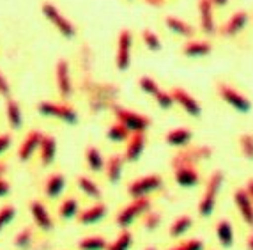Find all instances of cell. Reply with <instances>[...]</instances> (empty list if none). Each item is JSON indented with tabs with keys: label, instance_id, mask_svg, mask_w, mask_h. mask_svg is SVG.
Listing matches in <instances>:
<instances>
[{
	"label": "cell",
	"instance_id": "obj_1",
	"mask_svg": "<svg viewBox=\"0 0 253 250\" xmlns=\"http://www.w3.org/2000/svg\"><path fill=\"white\" fill-rule=\"evenodd\" d=\"M225 183V174L221 170H214V172L209 176L206 183V190L202 194V199L199 202V215L200 216H211L214 213L216 202H218V194L221 190Z\"/></svg>",
	"mask_w": 253,
	"mask_h": 250
},
{
	"label": "cell",
	"instance_id": "obj_2",
	"mask_svg": "<svg viewBox=\"0 0 253 250\" xmlns=\"http://www.w3.org/2000/svg\"><path fill=\"white\" fill-rule=\"evenodd\" d=\"M41 13H42V16L48 20V23H50V25L53 27L60 36H62V38H66V39H75L76 38L78 29H76L75 23H73V21L69 20V18L66 16V14H64L55 4H51V2H44V4L41 5Z\"/></svg>",
	"mask_w": 253,
	"mask_h": 250
},
{
	"label": "cell",
	"instance_id": "obj_3",
	"mask_svg": "<svg viewBox=\"0 0 253 250\" xmlns=\"http://www.w3.org/2000/svg\"><path fill=\"white\" fill-rule=\"evenodd\" d=\"M38 112L42 117H50V119H57V121H62L66 124H76L80 121V115L76 112L75 106H71L69 103L62 101V103H55V101H41L38 103Z\"/></svg>",
	"mask_w": 253,
	"mask_h": 250
},
{
	"label": "cell",
	"instance_id": "obj_4",
	"mask_svg": "<svg viewBox=\"0 0 253 250\" xmlns=\"http://www.w3.org/2000/svg\"><path fill=\"white\" fill-rule=\"evenodd\" d=\"M152 209V202L149 197H138V199H133L127 206H124L121 211L115 216V224L121 227V229H127L129 225H133L140 216H144L145 213Z\"/></svg>",
	"mask_w": 253,
	"mask_h": 250
},
{
	"label": "cell",
	"instance_id": "obj_5",
	"mask_svg": "<svg viewBox=\"0 0 253 250\" xmlns=\"http://www.w3.org/2000/svg\"><path fill=\"white\" fill-rule=\"evenodd\" d=\"M112 114H114L115 121L124 124L133 135H135V133H145L152 124V121L147 115L140 114V112H135V110H129V108H124V106H121V105H115Z\"/></svg>",
	"mask_w": 253,
	"mask_h": 250
},
{
	"label": "cell",
	"instance_id": "obj_6",
	"mask_svg": "<svg viewBox=\"0 0 253 250\" xmlns=\"http://www.w3.org/2000/svg\"><path fill=\"white\" fill-rule=\"evenodd\" d=\"M133 45L135 34L129 29H123L117 36V50H115V68L117 71H127L133 60Z\"/></svg>",
	"mask_w": 253,
	"mask_h": 250
},
{
	"label": "cell",
	"instance_id": "obj_7",
	"mask_svg": "<svg viewBox=\"0 0 253 250\" xmlns=\"http://www.w3.org/2000/svg\"><path fill=\"white\" fill-rule=\"evenodd\" d=\"M212 156L211 146H188L179 149V153L173 154L172 169L179 165H199L200 161H206Z\"/></svg>",
	"mask_w": 253,
	"mask_h": 250
},
{
	"label": "cell",
	"instance_id": "obj_8",
	"mask_svg": "<svg viewBox=\"0 0 253 250\" xmlns=\"http://www.w3.org/2000/svg\"><path fill=\"white\" fill-rule=\"evenodd\" d=\"M161 188H163V178L160 174H147L138 179H133L127 185V194L131 199H138V197H149Z\"/></svg>",
	"mask_w": 253,
	"mask_h": 250
},
{
	"label": "cell",
	"instance_id": "obj_9",
	"mask_svg": "<svg viewBox=\"0 0 253 250\" xmlns=\"http://www.w3.org/2000/svg\"><path fill=\"white\" fill-rule=\"evenodd\" d=\"M216 93L228 106H232L234 110L239 112V114H248L252 110V101L243 93L234 89L232 85L219 82V84H216Z\"/></svg>",
	"mask_w": 253,
	"mask_h": 250
},
{
	"label": "cell",
	"instance_id": "obj_10",
	"mask_svg": "<svg viewBox=\"0 0 253 250\" xmlns=\"http://www.w3.org/2000/svg\"><path fill=\"white\" fill-rule=\"evenodd\" d=\"M80 91L87 98H108V100H117L121 89L115 84H106V82H96L92 77L82 78Z\"/></svg>",
	"mask_w": 253,
	"mask_h": 250
},
{
	"label": "cell",
	"instance_id": "obj_11",
	"mask_svg": "<svg viewBox=\"0 0 253 250\" xmlns=\"http://www.w3.org/2000/svg\"><path fill=\"white\" fill-rule=\"evenodd\" d=\"M55 84H57V91L62 100H69L73 96L75 85H73L71 78V68L66 59H59L55 64Z\"/></svg>",
	"mask_w": 253,
	"mask_h": 250
},
{
	"label": "cell",
	"instance_id": "obj_12",
	"mask_svg": "<svg viewBox=\"0 0 253 250\" xmlns=\"http://www.w3.org/2000/svg\"><path fill=\"white\" fill-rule=\"evenodd\" d=\"M170 93H172L173 100H175V105L181 106L188 115H191V117H200V115H202V106H200L199 100L195 96H191L186 89H182V87H173Z\"/></svg>",
	"mask_w": 253,
	"mask_h": 250
},
{
	"label": "cell",
	"instance_id": "obj_13",
	"mask_svg": "<svg viewBox=\"0 0 253 250\" xmlns=\"http://www.w3.org/2000/svg\"><path fill=\"white\" fill-rule=\"evenodd\" d=\"M214 7L212 0H199V20L200 29L206 36L218 34V25H216L214 18Z\"/></svg>",
	"mask_w": 253,
	"mask_h": 250
},
{
	"label": "cell",
	"instance_id": "obj_14",
	"mask_svg": "<svg viewBox=\"0 0 253 250\" xmlns=\"http://www.w3.org/2000/svg\"><path fill=\"white\" fill-rule=\"evenodd\" d=\"M248 20H250V16L246 11H236L232 16L225 21L223 25L218 27V34L225 39L236 38V36L239 34V32H243V29L248 25Z\"/></svg>",
	"mask_w": 253,
	"mask_h": 250
},
{
	"label": "cell",
	"instance_id": "obj_15",
	"mask_svg": "<svg viewBox=\"0 0 253 250\" xmlns=\"http://www.w3.org/2000/svg\"><path fill=\"white\" fill-rule=\"evenodd\" d=\"M42 135L39 130H30L25 135V139L21 140L20 148H18V160L20 161H29L30 158L34 156L39 151V146H41Z\"/></svg>",
	"mask_w": 253,
	"mask_h": 250
},
{
	"label": "cell",
	"instance_id": "obj_16",
	"mask_svg": "<svg viewBox=\"0 0 253 250\" xmlns=\"http://www.w3.org/2000/svg\"><path fill=\"white\" fill-rule=\"evenodd\" d=\"M182 55L188 59H204L212 51V43L207 39H188L181 48Z\"/></svg>",
	"mask_w": 253,
	"mask_h": 250
},
{
	"label": "cell",
	"instance_id": "obj_17",
	"mask_svg": "<svg viewBox=\"0 0 253 250\" xmlns=\"http://www.w3.org/2000/svg\"><path fill=\"white\" fill-rule=\"evenodd\" d=\"M30 215H32L34 225L39 227L41 231L48 233V231L53 229V218H51V215H50V209H48L41 200H32V202H30Z\"/></svg>",
	"mask_w": 253,
	"mask_h": 250
},
{
	"label": "cell",
	"instance_id": "obj_18",
	"mask_svg": "<svg viewBox=\"0 0 253 250\" xmlns=\"http://www.w3.org/2000/svg\"><path fill=\"white\" fill-rule=\"evenodd\" d=\"M173 179L179 187L193 188L200 183V174L197 170V165H179L173 167Z\"/></svg>",
	"mask_w": 253,
	"mask_h": 250
},
{
	"label": "cell",
	"instance_id": "obj_19",
	"mask_svg": "<svg viewBox=\"0 0 253 250\" xmlns=\"http://www.w3.org/2000/svg\"><path fill=\"white\" fill-rule=\"evenodd\" d=\"M234 204H236L237 211H239L241 218L245 220V224L253 227V202L245 188H237L234 192Z\"/></svg>",
	"mask_w": 253,
	"mask_h": 250
},
{
	"label": "cell",
	"instance_id": "obj_20",
	"mask_svg": "<svg viewBox=\"0 0 253 250\" xmlns=\"http://www.w3.org/2000/svg\"><path fill=\"white\" fill-rule=\"evenodd\" d=\"M145 144H147V137L145 133H135L131 135V139L126 142V149H124V160L129 163H135L142 158L145 151Z\"/></svg>",
	"mask_w": 253,
	"mask_h": 250
},
{
	"label": "cell",
	"instance_id": "obj_21",
	"mask_svg": "<svg viewBox=\"0 0 253 250\" xmlns=\"http://www.w3.org/2000/svg\"><path fill=\"white\" fill-rule=\"evenodd\" d=\"M106 215H108V208H106V204L96 200V204H92V206H89V208L82 209L76 218H78V222H80L82 225H94V224H99Z\"/></svg>",
	"mask_w": 253,
	"mask_h": 250
},
{
	"label": "cell",
	"instance_id": "obj_22",
	"mask_svg": "<svg viewBox=\"0 0 253 250\" xmlns=\"http://www.w3.org/2000/svg\"><path fill=\"white\" fill-rule=\"evenodd\" d=\"M165 27L169 29V32H172L173 36H179L182 39H191L195 38V27L190 25L188 21L181 20L177 16H172V14H167L163 18Z\"/></svg>",
	"mask_w": 253,
	"mask_h": 250
},
{
	"label": "cell",
	"instance_id": "obj_23",
	"mask_svg": "<svg viewBox=\"0 0 253 250\" xmlns=\"http://www.w3.org/2000/svg\"><path fill=\"white\" fill-rule=\"evenodd\" d=\"M57 160V139L53 135H42L41 146H39V163L42 167L53 165Z\"/></svg>",
	"mask_w": 253,
	"mask_h": 250
},
{
	"label": "cell",
	"instance_id": "obj_24",
	"mask_svg": "<svg viewBox=\"0 0 253 250\" xmlns=\"http://www.w3.org/2000/svg\"><path fill=\"white\" fill-rule=\"evenodd\" d=\"M191 140H193V132H191L190 128H184V126H179V128H173L170 130L167 135H165V142L172 148H188L191 144Z\"/></svg>",
	"mask_w": 253,
	"mask_h": 250
},
{
	"label": "cell",
	"instance_id": "obj_25",
	"mask_svg": "<svg viewBox=\"0 0 253 250\" xmlns=\"http://www.w3.org/2000/svg\"><path fill=\"white\" fill-rule=\"evenodd\" d=\"M124 160L123 154H112V156L106 160L105 163V176L112 185H117L121 179H123V172H124Z\"/></svg>",
	"mask_w": 253,
	"mask_h": 250
},
{
	"label": "cell",
	"instance_id": "obj_26",
	"mask_svg": "<svg viewBox=\"0 0 253 250\" xmlns=\"http://www.w3.org/2000/svg\"><path fill=\"white\" fill-rule=\"evenodd\" d=\"M5 117H7L11 130H14V132L23 126V110H21L20 103L13 100V96L5 100Z\"/></svg>",
	"mask_w": 253,
	"mask_h": 250
},
{
	"label": "cell",
	"instance_id": "obj_27",
	"mask_svg": "<svg viewBox=\"0 0 253 250\" xmlns=\"http://www.w3.org/2000/svg\"><path fill=\"white\" fill-rule=\"evenodd\" d=\"M66 190V176L62 172H53L50 174L44 181V194L50 199H57L62 195V192Z\"/></svg>",
	"mask_w": 253,
	"mask_h": 250
},
{
	"label": "cell",
	"instance_id": "obj_28",
	"mask_svg": "<svg viewBox=\"0 0 253 250\" xmlns=\"http://www.w3.org/2000/svg\"><path fill=\"white\" fill-rule=\"evenodd\" d=\"M78 64H80L82 78L92 77V64H94V51L89 43H82L78 50Z\"/></svg>",
	"mask_w": 253,
	"mask_h": 250
},
{
	"label": "cell",
	"instance_id": "obj_29",
	"mask_svg": "<svg viewBox=\"0 0 253 250\" xmlns=\"http://www.w3.org/2000/svg\"><path fill=\"white\" fill-rule=\"evenodd\" d=\"M76 187H78V190H80L82 194L87 195L89 199H94V200L101 199V195H103L101 187H99L92 178H89V176H78V178H76Z\"/></svg>",
	"mask_w": 253,
	"mask_h": 250
},
{
	"label": "cell",
	"instance_id": "obj_30",
	"mask_svg": "<svg viewBox=\"0 0 253 250\" xmlns=\"http://www.w3.org/2000/svg\"><path fill=\"white\" fill-rule=\"evenodd\" d=\"M85 161H87V167H89L92 172H103L105 170V156H103L101 149L96 148V146H89L85 149Z\"/></svg>",
	"mask_w": 253,
	"mask_h": 250
},
{
	"label": "cell",
	"instance_id": "obj_31",
	"mask_svg": "<svg viewBox=\"0 0 253 250\" xmlns=\"http://www.w3.org/2000/svg\"><path fill=\"white\" fill-rule=\"evenodd\" d=\"M216 236H218V242L219 245L223 247V249H230L234 245V238H236V233H234V227L232 224L228 220H219L216 224Z\"/></svg>",
	"mask_w": 253,
	"mask_h": 250
},
{
	"label": "cell",
	"instance_id": "obj_32",
	"mask_svg": "<svg viewBox=\"0 0 253 250\" xmlns=\"http://www.w3.org/2000/svg\"><path fill=\"white\" fill-rule=\"evenodd\" d=\"M131 135H133V133H131L124 124L119 123V121H115L114 124H110V126L106 128V139H108L110 142H114V144H124V142H127V140L131 139Z\"/></svg>",
	"mask_w": 253,
	"mask_h": 250
},
{
	"label": "cell",
	"instance_id": "obj_33",
	"mask_svg": "<svg viewBox=\"0 0 253 250\" xmlns=\"http://www.w3.org/2000/svg\"><path fill=\"white\" fill-rule=\"evenodd\" d=\"M115 105H119L117 100H108V98H89L87 100L89 112L94 115L103 114V112H112L115 108Z\"/></svg>",
	"mask_w": 253,
	"mask_h": 250
},
{
	"label": "cell",
	"instance_id": "obj_34",
	"mask_svg": "<svg viewBox=\"0 0 253 250\" xmlns=\"http://www.w3.org/2000/svg\"><path fill=\"white\" fill-rule=\"evenodd\" d=\"M78 213H80V202H78V199L73 197V195L66 197L59 208L60 218H62V220H73V218L78 216Z\"/></svg>",
	"mask_w": 253,
	"mask_h": 250
},
{
	"label": "cell",
	"instance_id": "obj_35",
	"mask_svg": "<svg viewBox=\"0 0 253 250\" xmlns=\"http://www.w3.org/2000/svg\"><path fill=\"white\" fill-rule=\"evenodd\" d=\"M191 225H193L191 216L190 215H181L172 222V225H170V229H169V234L172 238H181L191 229Z\"/></svg>",
	"mask_w": 253,
	"mask_h": 250
},
{
	"label": "cell",
	"instance_id": "obj_36",
	"mask_svg": "<svg viewBox=\"0 0 253 250\" xmlns=\"http://www.w3.org/2000/svg\"><path fill=\"white\" fill-rule=\"evenodd\" d=\"M140 39H142V43H144V47L147 48L149 51H152V53L161 51V48H163V43H161L160 36H158L152 29L142 30V32H140Z\"/></svg>",
	"mask_w": 253,
	"mask_h": 250
},
{
	"label": "cell",
	"instance_id": "obj_37",
	"mask_svg": "<svg viewBox=\"0 0 253 250\" xmlns=\"http://www.w3.org/2000/svg\"><path fill=\"white\" fill-rule=\"evenodd\" d=\"M133 245V234L129 229H121V233L117 234L114 242L108 243V249L106 250H129Z\"/></svg>",
	"mask_w": 253,
	"mask_h": 250
},
{
	"label": "cell",
	"instance_id": "obj_38",
	"mask_svg": "<svg viewBox=\"0 0 253 250\" xmlns=\"http://www.w3.org/2000/svg\"><path fill=\"white\" fill-rule=\"evenodd\" d=\"M78 249L80 250H106L108 249V242L103 236H87L82 238L78 242Z\"/></svg>",
	"mask_w": 253,
	"mask_h": 250
},
{
	"label": "cell",
	"instance_id": "obj_39",
	"mask_svg": "<svg viewBox=\"0 0 253 250\" xmlns=\"http://www.w3.org/2000/svg\"><path fill=\"white\" fill-rule=\"evenodd\" d=\"M32 243H34V227H32V225L23 227V229L14 236V247H16V249H21V250L30 249Z\"/></svg>",
	"mask_w": 253,
	"mask_h": 250
},
{
	"label": "cell",
	"instance_id": "obj_40",
	"mask_svg": "<svg viewBox=\"0 0 253 250\" xmlns=\"http://www.w3.org/2000/svg\"><path fill=\"white\" fill-rule=\"evenodd\" d=\"M138 87L142 89V93H145L147 96H152V98L156 96V94L161 91L160 84H158V82L154 80L152 77H149V75H144V77H140Z\"/></svg>",
	"mask_w": 253,
	"mask_h": 250
},
{
	"label": "cell",
	"instance_id": "obj_41",
	"mask_svg": "<svg viewBox=\"0 0 253 250\" xmlns=\"http://www.w3.org/2000/svg\"><path fill=\"white\" fill-rule=\"evenodd\" d=\"M163 222V216H161L160 211H154V209H149L144 215V227L147 231H156L158 227Z\"/></svg>",
	"mask_w": 253,
	"mask_h": 250
},
{
	"label": "cell",
	"instance_id": "obj_42",
	"mask_svg": "<svg viewBox=\"0 0 253 250\" xmlns=\"http://www.w3.org/2000/svg\"><path fill=\"white\" fill-rule=\"evenodd\" d=\"M14 218H16V208H14L13 204H7L4 208H0V233H2Z\"/></svg>",
	"mask_w": 253,
	"mask_h": 250
},
{
	"label": "cell",
	"instance_id": "obj_43",
	"mask_svg": "<svg viewBox=\"0 0 253 250\" xmlns=\"http://www.w3.org/2000/svg\"><path fill=\"white\" fill-rule=\"evenodd\" d=\"M239 149H241V154L246 160H253V135L243 133L239 137Z\"/></svg>",
	"mask_w": 253,
	"mask_h": 250
},
{
	"label": "cell",
	"instance_id": "obj_44",
	"mask_svg": "<svg viewBox=\"0 0 253 250\" xmlns=\"http://www.w3.org/2000/svg\"><path fill=\"white\" fill-rule=\"evenodd\" d=\"M154 101H156L158 106L163 108V110H170V108L175 105V100H173L172 93H170V91H163V89L154 96Z\"/></svg>",
	"mask_w": 253,
	"mask_h": 250
},
{
	"label": "cell",
	"instance_id": "obj_45",
	"mask_svg": "<svg viewBox=\"0 0 253 250\" xmlns=\"http://www.w3.org/2000/svg\"><path fill=\"white\" fill-rule=\"evenodd\" d=\"M169 250H204V242L199 238H191V240H186Z\"/></svg>",
	"mask_w": 253,
	"mask_h": 250
},
{
	"label": "cell",
	"instance_id": "obj_46",
	"mask_svg": "<svg viewBox=\"0 0 253 250\" xmlns=\"http://www.w3.org/2000/svg\"><path fill=\"white\" fill-rule=\"evenodd\" d=\"M11 93H13V87H11V82L5 77L4 71H0V96L2 98H11Z\"/></svg>",
	"mask_w": 253,
	"mask_h": 250
},
{
	"label": "cell",
	"instance_id": "obj_47",
	"mask_svg": "<svg viewBox=\"0 0 253 250\" xmlns=\"http://www.w3.org/2000/svg\"><path fill=\"white\" fill-rule=\"evenodd\" d=\"M11 144H13V135L11 133H2L0 135V156L7 153L11 149Z\"/></svg>",
	"mask_w": 253,
	"mask_h": 250
},
{
	"label": "cell",
	"instance_id": "obj_48",
	"mask_svg": "<svg viewBox=\"0 0 253 250\" xmlns=\"http://www.w3.org/2000/svg\"><path fill=\"white\" fill-rule=\"evenodd\" d=\"M11 194V183L7 179L0 178V197H7Z\"/></svg>",
	"mask_w": 253,
	"mask_h": 250
},
{
	"label": "cell",
	"instance_id": "obj_49",
	"mask_svg": "<svg viewBox=\"0 0 253 250\" xmlns=\"http://www.w3.org/2000/svg\"><path fill=\"white\" fill-rule=\"evenodd\" d=\"M142 2L152 9H163L167 5V0H142Z\"/></svg>",
	"mask_w": 253,
	"mask_h": 250
},
{
	"label": "cell",
	"instance_id": "obj_50",
	"mask_svg": "<svg viewBox=\"0 0 253 250\" xmlns=\"http://www.w3.org/2000/svg\"><path fill=\"white\" fill-rule=\"evenodd\" d=\"M246 192H248V195L252 197V202H253V179H248L246 181V188H245Z\"/></svg>",
	"mask_w": 253,
	"mask_h": 250
},
{
	"label": "cell",
	"instance_id": "obj_51",
	"mask_svg": "<svg viewBox=\"0 0 253 250\" xmlns=\"http://www.w3.org/2000/svg\"><path fill=\"white\" fill-rule=\"evenodd\" d=\"M212 4H214L216 7H225V5L228 4V0H212Z\"/></svg>",
	"mask_w": 253,
	"mask_h": 250
},
{
	"label": "cell",
	"instance_id": "obj_52",
	"mask_svg": "<svg viewBox=\"0 0 253 250\" xmlns=\"http://www.w3.org/2000/svg\"><path fill=\"white\" fill-rule=\"evenodd\" d=\"M246 249L253 250V234H250V236L246 238Z\"/></svg>",
	"mask_w": 253,
	"mask_h": 250
},
{
	"label": "cell",
	"instance_id": "obj_53",
	"mask_svg": "<svg viewBox=\"0 0 253 250\" xmlns=\"http://www.w3.org/2000/svg\"><path fill=\"white\" fill-rule=\"evenodd\" d=\"M5 172H7V167H5V163H0V178H4Z\"/></svg>",
	"mask_w": 253,
	"mask_h": 250
},
{
	"label": "cell",
	"instance_id": "obj_54",
	"mask_svg": "<svg viewBox=\"0 0 253 250\" xmlns=\"http://www.w3.org/2000/svg\"><path fill=\"white\" fill-rule=\"evenodd\" d=\"M145 250H156V249H154V247H147Z\"/></svg>",
	"mask_w": 253,
	"mask_h": 250
},
{
	"label": "cell",
	"instance_id": "obj_55",
	"mask_svg": "<svg viewBox=\"0 0 253 250\" xmlns=\"http://www.w3.org/2000/svg\"><path fill=\"white\" fill-rule=\"evenodd\" d=\"M126 2H135V0H126Z\"/></svg>",
	"mask_w": 253,
	"mask_h": 250
}]
</instances>
